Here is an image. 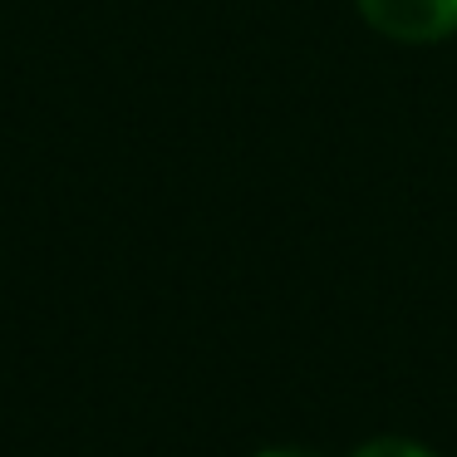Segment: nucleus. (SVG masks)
<instances>
[{
    "label": "nucleus",
    "mask_w": 457,
    "mask_h": 457,
    "mask_svg": "<svg viewBox=\"0 0 457 457\" xmlns=\"http://www.w3.org/2000/svg\"><path fill=\"white\" fill-rule=\"evenodd\" d=\"M359 21L388 45H443L457 35V0H354Z\"/></svg>",
    "instance_id": "nucleus-1"
},
{
    "label": "nucleus",
    "mask_w": 457,
    "mask_h": 457,
    "mask_svg": "<svg viewBox=\"0 0 457 457\" xmlns=\"http://www.w3.org/2000/svg\"><path fill=\"white\" fill-rule=\"evenodd\" d=\"M349 457H437V453L428 443H413V437H369Z\"/></svg>",
    "instance_id": "nucleus-2"
},
{
    "label": "nucleus",
    "mask_w": 457,
    "mask_h": 457,
    "mask_svg": "<svg viewBox=\"0 0 457 457\" xmlns=\"http://www.w3.org/2000/svg\"><path fill=\"white\" fill-rule=\"evenodd\" d=\"M256 457H320L315 447H261Z\"/></svg>",
    "instance_id": "nucleus-3"
}]
</instances>
